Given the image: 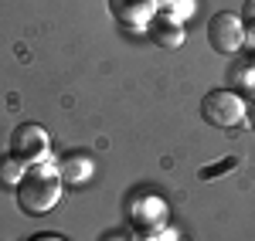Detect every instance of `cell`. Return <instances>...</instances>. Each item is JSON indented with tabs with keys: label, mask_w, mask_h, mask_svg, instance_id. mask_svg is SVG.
I'll return each instance as SVG.
<instances>
[{
	"label": "cell",
	"mask_w": 255,
	"mask_h": 241,
	"mask_svg": "<svg viewBox=\"0 0 255 241\" xmlns=\"http://www.w3.org/2000/svg\"><path fill=\"white\" fill-rule=\"evenodd\" d=\"M58 173H61V180H72V183H82V180H89V173H92V163L89 160H75V157H72V160H65L58 166Z\"/></svg>",
	"instance_id": "30bf717a"
},
{
	"label": "cell",
	"mask_w": 255,
	"mask_h": 241,
	"mask_svg": "<svg viewBox=\"0 0 255 241\" xmlns=\"http://www.w3.org/2000/svg\"><path fill=\"white\" fill-rule=\"evenodd\" d=\"M20 177H24V163L14 160L10 153H3V157H0V187H7V190H17Z\"/></svg>",
	"instance_id": "9c48e42d"
},
{
	"label": "cell",
	"mask_w": 255,
	"mask_h": 241,
	"mask_svg": "<svg viewBox=\"0 0 255 241\" xmlns=\"http://www.w3.org/2000/svg\"><path fill=\"white\" fill-rule=\"evenodd\" d=\"M61 201V173L58 166H51V163H34V166H27L24 170V177L17 183V204L24 214H48V211H55V204Z\"/></svg>",
	"instance_id": "6da1fadb"
},
{
	"label": "cell",
	"mask_w": 255,
	"mask_h": 241,
	"mask_svg": "<svg viewBox=\"0 0 255 241\" xmlns=\"http://www.w3.org/2000/svg\"><path fill=\"white\" fill-rule=\"evenodd\" d=\"M232 166H235V160H225V163H218V166H204V170H201V180H215V173L232 170Z\"/></svg>",
	"instance_id": "7c38bea8"
},
{
	"label": "cell",
	"mask_w": 255,
	"mask_h": 241,
	"mask_svg": "<svg viewBox=\"0 0 255 241\" xmlns=\"http://www.w3.org/2000/svg\"><path fill=\"white\" fill-rule=\"evenodd\" d=\"M228 88L238 92L242 99L255 102V61H242L235 68H228Z\"/></svg>",
	"instance_id": "52a82bcc"
},
{
	"label": "cell",
	"mask_w": 255,
	"mask_h": 241,
	"mask_svg": "<svg viewBox=\"0 0 255 241\" xmlns=\"http://www.w3.org/2000/svg\"><path fill=\"white\" fill-rule=\"evenodd\" d=\"M160 0H109V14L126 31H146L157 20Z\"/></svg>",
	"instance_id": "8992f818"
},
{
	"label": "cell",
	"mask_w": 255,
	"mask_h": 241,
	"mask_svg": "<svg viewBox=\"0 0 255 241\" xmlns=\"http://www.w3.org/2000/svg\"><path fill=\"white\" fill-rule=\"evenodd\" d=\"M245 119H249V126H252V129H255V102H252V105H249V116H245Z\"/></svg>",
	"instance_id": "5bb4252c"
},
{
	"label": "cell",
	"mask_w": 255,
	"mask_h": 241,
	"mask_svg": "<svg viewBox=\"0 0 255 241\" xmlns=\"http://www.w3.org/2000/svg\"><path fill=\"white\" fill-rule=\"evenodd\" d=\"M245 41H249V34H245V24L235 10H218L208 20V44L218 55H238L245 48Z\"/></svg>",
	"instance_id": "277c9868"
},
{
	"label": "cell",
	"mask_w": 255,
	"mask_h": 241,
	"mask_svg": "<svg viewBox=\"0 0 255 241\" xmlns=\"http://www.w3.org/2000/svg\"><path fill=\"white\" fill-rule=\"evenodd\" d=\"M51 153V136L41 129L38 122H20L17 129L10 133V157L20 160L24 166L44 163Z\"/></svg>",
	"instance_id": "3957f363"
},
{
	"label": "cell",
	"mask_w": 255,
	"mask_h": 241,
	"mask_svg": "<svg viewBox=\"0 0 255 241\" xmlns=\"http://www.w3.org/2000/svg\"><path fill=\"white\" fill-rule=\"evenodd\" d=\"M163 221H167V204L163 197H139V201L129 204V224L139 238H153L163 231Z\"/></svg>",
	"instance_id": "5b68a950"
},
{
	"label": "cell",
	"mask_w": 255,
	"mask_h": 241,
	"mask_svg": "<svg viewBox=\"0 0 255 241\" xmlns=\"http://www.w3.org/2000/svg\"><path fill=\"white\" fill-rule=\"evenodd\" d=\"M153 38H157L160 48H180L187 41V31L184 24H170V20H153Z\"/></svg>",
	"instance_id": "ba28073f"
},
{
	"label": "cell",
	"mask_w": 255,
	"mask_h": 241,
	"mask_svg": "<svg viewBox=\"0 0 255 241\" xmlns=\"http://www.w3.org/2000/svg\"><path fill=\"white\" fill-rule=\"evenodd\" d=\"M31 241H65V238H58V235H38V238H31Z\"/></svg>",
	"instance_id": "4fadbf2b"
},
{
	"label": "cell",
	"mask_w": 255,
	"mask_h": 241,
	"mask_svg": "<svg viewBox=\"0 0 255 241\" xmlns=\"http://www.w3.org/2000/svg\"><path fill=\"white\" fill-rule=\"evenodd\" d=\"M201 116H204V122H211L218 129H238V126H245L249 105L232 88H215L201 99Z\"/></svg>",
	"instance_id": "7a4b0ae2"
},
{
	"label": "cell",
	"mask_w": 255,
	"mask_h": 241,
	"mask_svg": "<svg viewBox=\"0 0 255 241\" xmlns=\"http://www.w3.org/2000/svg\"><path fill=\"white\" fill-rule=\"evenodd\" d=\"M242 24H245V34L255 41V0H245V7H242Z\"/></svg>",
	"instance_id": "8fae6325"
}]
</instances>
